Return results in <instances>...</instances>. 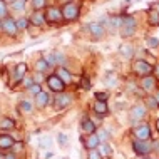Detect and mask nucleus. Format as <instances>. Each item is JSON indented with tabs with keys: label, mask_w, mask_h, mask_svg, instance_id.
<instances>
[{
	"label": "nucleus",
	"mask_w": 159,
	"mask_h": 159,
	"mask_svg": "<svg viewBox=\"0 0 159 159\" xmlns=\"http://www.w3.org/2000/svg\"><path fill=\"white\" fill-rule=\"evenodd\" d=\"M62 10V17L66 22H74V20L79 19L80 15V7L77 2H67V3H62L61 7Z\"/></svg>",
	"instance_id": "f257e3e1"
},
{
	"label": "nucleus",
	"mask_w": 159,
	"mask_h": 159,
	"mask_svg": "<svg viewBox=\"0 0 159 159\" xmlns=\"http://www.w3.org/2000/svg\"><path fill=\"white\" fill-rule=\"evenodd\" d=\"M137 30V20L132 15H122V25H121V35L131 37Z\"/></svg>",
	"instance_id": "f03ea898"
},
{
	"label": "nucleus",
	"mask_w": 159,
	"mask_h": 159,
	"mask_svg": "<svg viewBox=\"0 0 159 159\" xmlns=\"http://www.w3.org/2000/svg\"><path fill=\"white\" fill-rule=\"evenodd\" d=\"M132 70H134V74H137V75L146 77V75H151L154 72V66L149 64L146 59H139V61H136L132 64Z\"/></svg>",
	"instance_id": "7ed1b4c3"
},
{
	"label": "nucleus",
	"mask_w": 159,
	"mask_h": 159,
	"mask_svg": "<svg viewBox=\"0 0 159 159\" xmlns=\"http://www.w3.org/2000/svg\"><path fill=\"white\" fill-rule=\"evenodd\" d=\"M44 14H45V20H47V24H49V25L61 24L62 20H64L62 10H61V7H57V5H50V7H47V10L44 12Z\"/></svg>",
	"instance_id": "20e7f679"
},
{
	"label": "nucleus",
	"mask_w": 159,
	"mask_h": 159,
	"mask_svg": "<svg viewBox=\"0 0 159 159\" xmlns=\"http://www.w3.org/2000/svg\"><path fill=\"white\" fill-rule=\"evenodd\" d=\"M132 149H134V152L139 154V156H149V154L152 152V143H151V139L149 141L134 139L132 141Z\"/></svg>",
	"instance_id": "39448f33"
},
{
	"label": "nucleus",
	"mask_w": 159,
	"mask_h": 159,
	"mask_svg": "<svg viewBox=\"0 0 159 159\" xmlns=\"http://www.w3.org/2000/svg\"><path fill=\"white\" fill-rule=\"evenodd\" d=\"M132 136H134V139H139V141H149L151 139V127H149V124H139V126H136L132 129Z\"/></svg>",
	"instance_id": "423d86ee"
},
{
	"label": "nucleus",
	"mask_w": 159,
	"mask_h": 159,
	"mask_svg": "<svg viewBox=\"0 0 159 159\" xmlns=\"http://www.w3.org/2000/svg\"><path fill=\"white\" fill-rule=\"evenodd\" d=\"M2 32L8 37H17V34H19L20 30H19V27H17L15 19L5 17V19H3V25H2Z\"/></svg>",
	"instance_id": "0eeeda50"
},
{
	"label": "nucleus",
	"mask_w": 159,
	"mask_h": 159,
	"mask_svg": "<svg viewBox=\"0 0 159 159\" xmlns=\"http://www.w3.org/2000/svg\"><path fill=\"white\" fill-rule=\"evenodd\" d=\"M45 80H47V85H49V89L52 92H64L66 91V84L62 82L61 77H59L57 74H50Z\"/></svg>",
	"instance_id": "6e6552de"
},
{
	"label": "nucleus",
	"mask_w": 159,
	"mask_h": 159,
	"mask_svg": "<svg viewBox=\"0 0 159 159\" xmlns=\"http://www.w3.org/2000/svg\"><path fill=\"white\" fill-rule=\"evenodd\" d=\"M72 101H74V97L70 96V94H64V92H59L57 96L54 99V104H55V109H66L72 104Z\"/></svg>",
	"instance_id": "1a4fd4ad"
},
{
	"label": "nucleus",
	"mask_w": 159,
	"mask_h": 159,
	"mask_svg": "<svg viewBox=\"0 0 159 159\" xmlns=\"http://www.w3.org/2000/svg\"><path fill=\"white\" fill-rule=\"evenodd\" d=\"M89 32H91V35L94 39H102L104 37V34H106V27L102 25L101 22H91L89 24Z\"/></svg>",
	"instance_id": "9d476101"
},
{
	"label": "nucleus",
	"mask_w": 159,
	"mask_h": 159,
	"mask_svg": "<svg viewBox=\"0 0 159 159\" xmlns=\"http://www.w3.org/2000/svg\"><path fill=\"white\" fill-rule=\"evenodd\" d=\"M29 20H30V24L35 25V27H44V25L47 24L45 14L42 10H34V14L29 17Z\"/></svg>",
	"instance_id": "9b49d317"
},
{
	"label": "nucleus",
	"mask_w": 159,
	"mask_h": 159,
	"mask_svg": "<svg viewBox=\"0 0 159 159\" xmlns=\"http://www.w3.org/2000/svg\"><path fill=\"white\" fill-rule=\"evenodd\" d=\"M141 87L144 89L146 92H151L156 89V77H154L152 74L151 75H146V77H141Z\"/></svg>",
	"instance_id": "f8f14e48"
},
{
	"label": "nucleus",
	"mask_w": 159,
	"mask_h": 159,
	"mask_svg": "<svg viewBox=\"0 0 159 159\" xmlns=\"http://www.w3.org/2000/svg\"><path fill=\"white\" fill-rule=\"evenodd\" d=\"M148 114V107L146 106H134L131 111V119L132 121H143Z\"/></svg>",
	"instance_id": "ddd939ff"
},
{
	"label": "nucleus",
	"mask_w": 159,
	"mask_h": 159,
	"mask_svg": "<svg viewBox=\"0 0 159 159\" xmlns=\"http://www.w3.org/2000/svg\"><path fill=\"white\" fill-rule=\"evenodd\" d=\"M14 143H15V141L12 139V136L0 134V151H8V149H12Z\"/></svg>",
	"instance_id": "4468645a"
},
{
	"label": "nucleus",
	"mask_w": 159,
	"mask_h": 159,
	"mask_svg": "<svg viewBox=\"0 0 159 159\" xmlns=\"http://www.w3.org/2000/svg\"><path fill=\"white\" fill-rule=\"evenodd\" d=\"M55 74H57L59 77H61V80H62V82L66 84V85H69V84L72 82V74L67 70L66 67H57V70H55Z\"/></svg>",
	"instance_id": "2eb2a0df"
},
{
	"label": "nucleus",
	"mask_w": 159,
	"mask_h": 159,
	"mask_svg": "<svg viewBox=\"0 0 159 159\" xmlns=\"http://www.w3.org/2000/svg\"><path fill=\"white\" fill-rule=\"evenodd\" d=\"M49 104V94L40 91L35 96V107H39V109H44V107Z\"/></svg>",
	"instance_id": "dca6fc26"
},
{
	"label": "nucleus",
	"mask_w": 159,
	"mask_h": 159,
	"mask_svg": "<svg viewBox=\"0 0 159 159\" xmlns=\"http://www.w3.org/2000/svg\"><path fill=\"white\" fill-rule=\"evenodd\" d=\"M99 143H101V141H99L97 134L94 132V134H87V139L84 141V146L87 149H96L97 146H99Z\"/></svg>",
	"instance_id": "f3484780"
},
{
	"label": "nucleus",
	"mask_w": 159,
	"mask_h": 159,
	"mask_svg": "<svg viewBox=\"0 0 159 159\" xmlns=\"http://www.w3.org/2000/svg\"><path fill=\"white\" fill-rule=\"evenodd\" d=\"M119 54H121L124 59H131L132 55H134V47H132V44H122L119 47Z\"/></svg>",
	"instance_id": "a211bd4d"
},
{
	"label": "nucleus",
	"mask_w": 159,
	"mask_h": 159,
	"mask_svg": "<svg viewBox=\"0 0 159 159\" xmlns=\"http://www.w3.org/2000/svg\"><path fill=\"white\" fill-rule=\"evenodd\" d=\"M94 112L99 114V116H104L109 112V107H107V102H102V101H96L94 102Z\"/></svg>",
	"instance_id": "6ab92c4d"
},
{
	"label": "nucleus",
	"mask_w": 159,
	"mask_h": 159,
	"mask_svg": "<svg viewBox=\"0 0 159 159\" xmlns=\"http://www.w3.org/2000/svg\"><path fill=\"white\" fill-rule=\"evenodd\" d=\"M148 22L151 27H159V12L157 10H149L148 12Z\"/></svg>",
	"instance_id": "aec40b11"
},
{
	"label": "nucleus",
	"mask_w": 159,
	"mask_h": 159,
	"mask_svg": "<svg viewBox=\"0 0 159 159\" xmlns=\"http://www.w3.org/2000/svg\"><path fill=\"white\" fill-rule=\"evenodd\" d=\"M34 104L30 101H20L19 102V111L22 114H32L34 112V107H32Z\"/></svg>",
	"instance_id": "412c9836"
},
{
	"label": "nucleus",
	"mask_w": 159,
	"mask_h": 159,
	"mask_svg": "<svg viewBox=\"0 0 159 159\" xmlns=\"http://www.w3.org/2000/svg\"><path fill=\"white\" fill-rule=\"evenodd\" d=\"M27 64L25 62H20V64H17L15 66V79H19V80H22V77L27 74Z\"/></svg>",
	"instance_id": "4be33fe9"
},
{
	"label": "nucleus",
	"mask_w": 159,
	"mask_h": 159,
	"mask_svg": "<svg viewBox=\"0 0 159 159\" xmlns=\"http://www.w3.org/2000/svg\"><path fill=\"white\" fill-rule=\"evenodd\" d=\"M97 151L101 152V156H102V157H109L111 154H112V149H111L109 143H99Z\"/></svg>",
	"instance_id": "5701e85b"
},
{
	"label": "nucleus",
	"mask_w": 159,
	"mask_h": 159,
	"mask_svg": "<svg viewBox=\"0 0 159 159\" xmlns=\"http://www.w3.org/2000/svg\"><path fill=\"white\" fill-rule=\"evenodd\" d=\"M82 131L85 132V134H94V132H96V124H94L91 119L85 117L82 121Z\"/></svg>",
	"instance_id": "b1692460"
},
{
	"label": "nucleus",
	"mask_w": 159,
	"mask_h": 159,
	"mask_svg": "<svg viewBox=\"0 0 159 159\" xmlns=\"http://www.w3.org/2000/svg\"><path fill=\"white\" fill-rule=\"evenodd\" d=\"M17 22V27H19V30H27L29 25H30V20H29V17H19V19H15Z\"/></svg>",
	"instance_id": "393cba45"
},
{
	"label": "nucleus",
	"mask_w": 159,
	"mask_h": 159,
	"mask_svg": "<svg viewBox=\"0 0 159 159\" xmlns=\"http://www.w3.org/2000/svg\"><path fill=\"white\" fill-rule=\"evenodd\" d=\"M49 67H50V66L47 64V61H45L44 57H40V59L35 62V70H37V72H42V74H44V72H47V69H49Z\"/></svg>",
	"instance_id": "a878e982"
},
{
	"label": "nucleus",
	"mask_w": 159,
	"mask_h": 159,
	"mask_svg": "<svg viewBox=\"0 0 159 159\" xmlns=\"http://www.w3.org/2000/svg\"><path fill=\"white\" fill-rule=\"evenodd\" d=\"M15 127V121L10 117H3L2 121H0V129H3V131H7V129H14Z\"/></svg>",
	"instance_id": "bb28decb"
},
{
	"label": "nucleus",
	"mask_w": 159,
	"mask_h": 159,
	"mask_svg": "<svg viewBox=\"0 0 159 159\" xmlns=\"http://www.w3.org/2000/svg\"><path fill=\"white\" fill-rule=\"evenodd\" d=\"M25 3H27V0H15V2L10 3V7H12V10L22 12V10H25Z\"/></svg>",
	"instance_id": "cd10ccee"
},
{
	"label": "nucleus",
	"mask_w": 159,
	"mask_h": 159,
	"mask_svg": "<svg viewBox=\"0 0 159 159\" xmlns=\"http://www.w3.org/2000/svg\"><path fill=\"white\" fill-rule=\"evenodd\" d=\"M146 107H148V109H157L159 102L156 101V97H154V96H148V97H146Z\"/></svg>",
	"instance_id": "c85d7f7f"
},
{
	"label": "nucleus",
	"mask_w": 159,
	"mask_h": 159,
	"mask_svg": "<svg viewBox=\"0 0 159 159\" xmlns=\"http://www.w3.org/2000/svg\"><path fill=\"white\" fill-rule=\"evenodd\" d=\"M30 5L34 10H42L47 5V0H30Z\"/></svg>",
	"instance_id": "c756f323"
},
{
	"label": "nucleus",
	"mask_w": 159,
	"mask_h": 159,
	"mask_svg": "<svg viewBox=\"0 0 159 159\" xmlns=\"http://www.w3.org/2000/svg\"><path fill=\"white\" fill-rule=\"evenodd\" d=\"M96 134H97V137H99L101 143H107V141H109V132H107L106 129H101V131L96 132Z\"/></svg>",
	"instance_id": "7c9ffc66"
},
{
	"label": "nucleus",
	"mask_w": 159,
	"mask_h": 159,
	"mask_svg": "<svg viewBox=\"0 0 159 159\" xmlns=\"http://www.w3.org/2000/svg\"><path fill=\"white\" fill-rule=\"evenodd\" d=\"M57 141H59V144H61L62 148H66V146L69 144V136L64 134V132H59V134H57Z\"/></svg>",
	"instance_id": "2f4dec72"
},
{
	"label": "nucleus",
	"mask_w": 159,
	"mask_h": 159,
	"mask_svg": "<svg viewBox=\"0 0 159 159\" xmlns=\"http://www.w3.org/2000/svg\"><path fill=\"white\" fill-rule=\"evenodd\" d=\"M8 17V7L3 0H0V19H5Z\"/></svg>",
	"instance_id": "473e14b6"
},
{
	"label": "nucleus",
	"mask_w": 159,
	"mask_h": 159,
	"mask_svg": "<svg viewBox=\"0 0 159 159\" xmlns=\"http://www.w3.org/2000/svg\"><path fill=\"white\" fill-rule=\"evenodd\" d=\"M32 84H35V82H34V77H32V75H27V74H25V75L22 77V85H24L25 89H29Z\"/></svg>",
	"instance_id": "72a5a7b5"
},
{
	"label": "nucleus",
	"mask_w": 159,
	"mask_h": 159,
	"mask_svg": "<svg viewBox=\"0 0 159 159\" xmlns=\"http://www.w3.org/2000/svg\"><path fill=\"white\" fill-rule=\"evenodd\" d=\"M27 91H29V94H32V96H37V94L40 92L42 89H40V84H32L30 87L27 89Z\"/></svg>",
	"instance_id": "f704fd0d"
},
{
	"label": "nucleus",
	"mask_w": 159,
	"mask_h": 159,
	"mask_svg": "<svg viewBox=\"0 0 159 159\" xmlns=\"http://www.w3.org/2000/svg\"><path fill=\"white\" fill-rule=\"evenodd\" d=\"M146 44L151 47V49H154V47H159V39H156V37H149V39H146Z\"/></svg>",
	"instance_id": "c9c22d12"
},
{
	"label": "nucleus",
	"mask_w": 159,
	"mask_h": 159,
	"mask_svg": "<svg viewBox=\"0 0 159 159\" xmlns=\"http://www.w3.org/2000/svg\"><path fill=\"white\" fill-rule=\"evenodd\" d=\"M94 96H96V101L107 102V99H109V92H96Z\"/></svg>",
	"instance_id": "e433bc0d"
},
{
	"label": "nucleus",
	"mask_w": 159,
	"mask_h": 159,
	"mask_svg": "<svg viewBox=\"0 0 159 159\" xmlns=\"http://www.w3.org/2000/svg\"><path fill=\"white\" fill-rule=\"evenodd\" d=\"M89 159H102L101 152L97 151V148L96 149H89Z\"/></svg>",
	"instance_id": "4c0bfd02"
},
{
	"label": "nucleus",
	"mask_w": 159,
	"mask_h": 159,
	"mask_svg": "<svg viewBox=\"0 0 159 159\" xmlns=\"http://www.w3.org/2000/svg\"><path fill=\"white\" fill-rule=\"evenodd\" d=\"M34 82H35V84H42V80H44V74H42V72H34Z\"/></svg>",
	"instance_id": "58836bf2"
},
{
	"label": "nucleus",
	"mask_w": 159,
	"mask_h": 159,
	"mask_svg": "<svg viewBox=\"0 0 159 159\" xmlns=\"http://www.w3.org/2000/svg\"><path fill=\"white\" fill-rule=\"evenodd\" d=\"M20 149H22V143H20V141H19V143H14V146H12V151H14V152H19Z\"/></svg>",
	"instance_id": "ea45409f"
},
{
	"label": "nucleus",
	"mask_w": 159,
	"mask_h": 159,
	"mask_svg": "<svg viewBox=\"0 0 159 159\" xmlns=\"http://www.w3.org/2000/svg\"><path fill=\"white\" fill-rule=\"evenodd\" d=\"M82 87H84V89H89V87H91V84H89V79H87V77H82Z\"/></svg>",
	"instance_id": "a19ab883"
},
{
	"label": "nucleus",
	"mask_w": 159,
	"mask_h": 159,
	"mask_svg": "<svg viewBox=\"0 0 159 159\" xmlns=\"http://www.w3.org/2000/svg\"><path fill=\"white\" fill-rule=\"evenodd\" d=\"M3 159H17V156H15V152H8L3 156Z\"/></svg>",
	"instance_id": "79ce46f5"
},
{
	"label": "nucleus",
	"mask_w": 159,
	"mask_h": 159,
	"mask_svg": "<svg viewBox=\"0 0 159 159\" xmlns=\"http://www.w3.org/2000/svg\"><path fill=\"white\" fill-rule=\"evenodd\" d=\"M3 2H5L7 5H10V3H12V2H15V0H3Z\"/></svg>",
	"instance_id": "37998d69"
},
{
	"label": "nucleus",
	"mask_w": 159,
	"mask_h": 159,
	"mask_svg": "<svg viewBox=\"0 0 159 159\" xmlns=\"http://www.w3.org/2000/svg\"><path fill=\"white\" fill-rule=\"evenodd\" d=\"M59 2H62V3H67V2H74V0H59Z\"/></svg>",
	"instance_id": "c03bdc74"
},
{
	"label": "nucleus",
	"mask_w": 159,
	"mask_h": 159,
	"mask_svg": "<svg viewBox=\"0 0 159 159\" xmlns=\"http://www.w3.org/2000/svg\"><path fill=\"white\" fill-rule=\"evenodd\" d=\"M2 25H3V19H0V32H2Z\"/></svg>",
	"instance_id": "a18cd8bd"
},
{
	"label": "nucleus",
	"mask_w": 159,
	"mask_h": 159,
	"mask_svg": "<svg viewBox=\"0 0 159 159\" xmlns=\"http://www.w3.org/2000/svg\"><path fill=\"white\" fill-rule=\"evenodd\" d=\"M154 97H156V101L159 102V92H156V94H154Z\"/></svg>",
	"instance_id": "49530a36"
},
{
	"label": "nucleus",
	"mask_w": 159,
	"mask_h": 159,
	"mask_svg": "<svg viewBox=\"0 0 159 159\" xmlns=\"http://www.w3.org/2000/svg\"><path fill=\"white\" fill-rule=\"evenodd\" d=\"M154 70H156V74L159 75V66H156V67H154Z\"/></svg>",
	"instance_id": "de8ad7c7"
},
{
	"label": "nucleus",
	"mask_w": 159,
	"mask_h": 159,
	"mask_svg": "<svg viewBox=\"0 0 159 159\" xmlns=\"http://www.w3.org/2000/svg\"><path fill=\"white\" fill-rule=\"evenodd\" d=\"M156 127H157V131H159V119L156 121Z\"/></svg>",
	"instance_id": "09e8293b"
},
{
	"label": "nucleus",
	"mask_w": 159,
	"mask_h": 159,
	"mask_svg": "<svg viewBox=\"0 0 159 159\" xmlns=\"http://www.w3.org/2000/svg\"><path fill=\"white\" fill-rule=\"evenodd\" d=\"M156 10H157V12H159V3H157V5H156Z\"/></svg>",
	"instance_id": "8fccbe9b"
}]
</instances>
